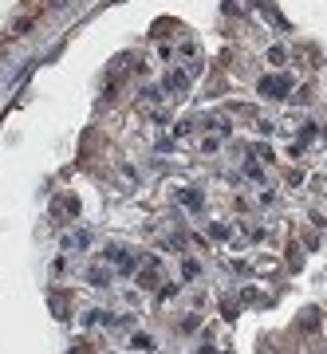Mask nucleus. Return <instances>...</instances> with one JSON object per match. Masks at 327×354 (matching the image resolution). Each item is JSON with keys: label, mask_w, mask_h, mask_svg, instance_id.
Listing matches in <instances>:
<instances>
[{"label": "nucleus", "mask_w": 327, "mask_h": 354, "mask_svg": "<svg viewBox=\"0 0 327 354\" xmlns=\"http://www.w3.org/2000/svg\"><path fill=\"white\" fill-rule=\"evenodd\" d=\"M55 0H0V51L12 48Z\"/></svg>", "instance_id": "1"}]
</instances>
